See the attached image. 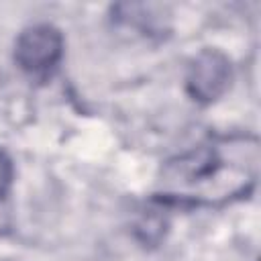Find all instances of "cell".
Masks as SVG:
<instances>
[{
  "mask_svg": "<svg viewBox=\"0 0 261 261\" xmlns=\"http://www.w3.org/2000/svg\"><path fill=\"white\" fill-rule=\"evenodd\" d=\"M63 55V37L59 29L47 22L27 27L14 43V59L29 73H45L59 63Z\"/></svg>",
  "mask_w": 261,
  "mask_h": 261,
  "instance_id": "obj_1",
  "label": "cell"
},
{
  "mask_svg": "<svg viewBox=\"0 0 261 261\" xmlns=\"http://www.w3.org/2000/svg\"><path fill=\"white\" fill-rule=\"evenodd\" d=\"M230 80L232 67L228 57L216 49H204L192 59L188 67L186 90L194 100L210 104L228 90Z\"/></svg>",
  "mask_w": 261,
  "mask_h": 261,
  "instance_id": "obj_2",
  "label": "cell"
},
{
  "mask_svg": "<svg viewBox=\"0 0 261 261\" xmlns=\"http://www.w3.org/2000/svg\"><path fill=\"white\" fill-rule=\"evenodd\" d=\"M12 175H14L12 159L8 157V153L4 149H0V198L8 192V188L12 184Z\"/></svg>",
  "mask_w": 261,
  "mask_h": 261,
  "instance_id": "obj_3",
  "label": "cell"
}]
</instances>
